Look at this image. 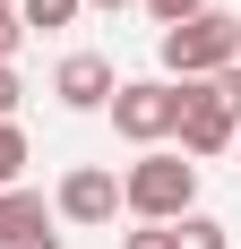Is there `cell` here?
Returning <instances> with one entry per match:
<instances>
[{
  "label": "cell",
  "instance_id": "cell-1",
  "mask_svg": "<svg viewBox=\"0 0 241 249\" xmlns=\"http://www.w3.org/2000/svg\"><path fill=\"white\" fill-rule=\"evenodd\" d=\"M190 206H198V163L190 155H155L146 146L120 172V215H138V224H181Z\"/></svg>",
  "mask_w": 241,
  "mask_h": 249
},
{
  "label": "cell",
  "instance_id": "cell-2",
  "mask_svg": "<svg viewBox=\"0 0 241 249\" xmlns=\"http://www.w3.org/2000/svg\"><path fill=\"white\" fill-rule=\"evenodd\" d=\"M190 86L198 77H120L112 86V129L129 138V146H164L172 129H181V103H190Z\"/></svg>",
  "mask_w": 241,
  "mask_h": 249
},
{
  "label": "cell",
  "instance_id": "cell-3",
  "mask_svg": "<svg viewBox=\"0 0 241 249\" xmlns=\"http://www.w3.org/2000/svg\"><path fill=\"white\" fill-rule=\"evenodd\" d=\"M155 60H164V77H216L224 60H241V18L198 9V18H181V26L155 35Z\"/></svg>",
  "mask_w": 241,
  "mask_h": 249
},
{
  "label": "cell",
  "instance_id": "cell-4",
  "mask_svg": "<svg viewBox=\"0 0 241 249\" xmlns=\"http://www.w3.org/2000/svg\"><path fill=\"white\" fill-rule=\"evenodd\" d=\"M52 215L60 224H112L120 215V172H103V163H78V172H60V189H52Z\"/></svg>",
  "mask_w": 241,
  "mask_h": 249
},
{
  "label": "cell",
  "instance_id": "cell-5",
  "mask_svg": "<svg viewBox=\"0 0 241 249\" xmlns=\"http://www.w3.org/2000/svg\"><path fill=\"white\" fill-rule=\"evenodd\" d=\"M172 138H181V155H190V163H216V155L241 138V121L224 112L216 95H207V77H198V86H190V103H181V129H172Z\"/></svg>",
  "mask_w": 241,
  "mask_h": 249
},
{
  "label": "cell",
  "instance_id": "cell-6",
  "mask_svg": "<svg viewBox=\"0 0 241 249\" xmlns=\"http://www.w3.org/2000/svg\"><path fill=\"white\" fill-rule=\"evenodd\" d=\"M112 60H103V52H69V60H60V69H52V95L69 103V112H103V103H112Z\"/></svg>",
  "mask_w": 241,
  "mask_h": 249
},
{
  "label": "cell",
  "instance_id": "cell-7",
  "mask_svg": "<svg viewBox=\"0 0 241 249\" xmlns=\"http://www.w3.org/2000/svg\"><path fill=\"white\" fill-rule=\"evenodd\" d=\"M35 224H52V206L35 198L26 180H18V189H0V249H9V241H26Z\"/></svg>",
  "mask_w": 241,
  "mask_h": 249
},
{
  "label": "cell",
  "instance_id": "cell-8",
  "mask_svg": "<svg viewBox=\"0 0 241 249\" xmlns=\"http://www.w3.org/2000/svg\"><path fill=\"white\" fill-rule=\"evenodd\" d=\"M78 9H86V0H18V26H26V35H35V26L60 35V26H78Z\"/></svg>",
  "mask_w": 241,
  "mask_h": 249
},
{
  "label": "cell",
  "instance_id": "cell-9",
  "mask_svg": "<svg viewBox=\"0 0 241 249\" xmlns=\"http://www.w3.org/2000/svg\"><path fill=\"white\" fill-rule=\"evenodd\" d=\"M172 249H233V232H224L216 215H198V206H190V215L172 224Z\"/></svg>",
  "mask_w": 241,
  "mask_h": 249
},
{
  "label": "cell",
  "instance_id": "cell-10",
  "mask_svg": "<svg viewBox=\"0 0 241 249\" xmlns=\"http://www.w3.org/2000/svg\"><path fill=\"white\" fill-rule=\"evenodd\" d=\"M18 172H26V129L0 121V189H18Z\"/></svg>",
  "mask_w": 241,
  "mask_h": 249
},
{
  "label": "cell",
  "instance_id": "cell-11",
  "mask_svg": "<svg viewBox=\"0 0 241 249\" xmlns=\"http://www.w3.org/2000/svg\"><path fill=\"white\" fill-rule=\"evenodd\" d=\"M207 95H216V103H224V112H233V121H241V60H224V69H216V77H207Z\"/></svg>",
  "mask_w": 241,
  "mask_h": 249
},
{
  "label": "cell",
  "instance_id": "cell-12",
  "mask_svg": "<svg viewBox=\"0 0 241 249\" xmlns=\"http://www.w3.org/2000/svg\"><path fill=\"white\" fill-rule=\"evenodd\" d=\"M138 9H146L155 26H181V18H198V9H216V0H138Z\"/></svg>",
  "mask_w": 241,
  "mask_h": 249
},
{
  "label": "cell",
  "instance_id": "cell-13",
  "mask_svg": "<svg viewBox=\"0 0 241 249\" xmlns=\"http://www.w3.org/2000/svg\"><path fill=\"white\" fill-rule=\"evenodd\" d=\"M120 249H172V224H138V232H120Z\"/></svg>",
  "mask_w": 241,
  "mask_h": 249
},
{
  "label": "cell",
  "instance_id": "cell-14",
  "mask_svg": "<svg viewBox=\"0 0 241 249\" xmlns=\"http://www.w3.org/2000/svg\"><path fill=\"white\" fill-rule=\"evenodd\" d=\"M18 103H26V86H18V69L0 60V121H18Z\"/></svg>",
  "mask_w": 241,
  "mask_h": 249
},
{
  "label": "cell",
  "instance_id": "cell-15",
  "mask_svg": "<svg viewBox=\"0 0 241 249\" xmlns=\"http://www.w3.org/2000/svg\"><path fill=\"white\" fill-rule=\"evenodd\" d=\"M18 43H26V26H18V9H0V60H9Z\"/></svg>",
  "mask_w": 241,
  "mask_h": 249
},
{
  "label": "cell",
  "instance_id": "cell-16",
  "mask_svg": "<svg viewBox=\"0 0 241 249\" xmlns=\"http://www.w3.org/2000/svg\"><path fill=\"white\" fill-rule=\"evenodd\" d=\"M9 249H60V232H52V224H35L26 241H9Z\"/></svg>",
  "mask_w": 241,
  "mask_h": 249
},
{
  "label": "cell",
  "instance_id": "cell-17",
  "mask_svg": "<svg viewBox=\"0 0 241 249\" xmlns=\"http://www.w3.org/2000/svg\"><path fill=\"white\" fill-rule=\"evenodd\" d=\"M86 9H138V0H86Z\"/></svg>",
  "mask_w": 241,
  "mask_h": 249
},
{
  "label": "cell",
  "instance_id": "cell-18",
  "mask_svg": "<svg viewBox=\"0 0 241 249\" xmlns=\"http://www.w3.org/2000/svg\"><path fill=\"white\" fill-rule=\"evenodd\" d=\"M0 9H18V0H0Z\"/></svg>",
  "mask_w": 241,
  "mask_h": 249
}]
</instances>
